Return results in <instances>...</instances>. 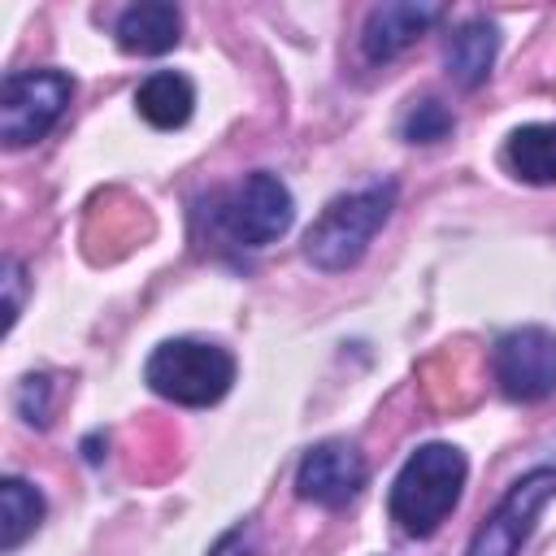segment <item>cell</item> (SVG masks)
<instances>
[{"label": "cell", "mask_w": 556, "mask_h": 556, "mask_svg": "<svg viewBox=\"0 0 556 556\" xmlns=\"http://www.w3.org/2000/svg\"><path fill=\"white\" fill-rule=\"evenodd\" d=\"M135 104H139V113H143L148 126L178 130V126H187V117L195 109V87L182 74H174V70H156V74H148L139 83Z\"/></svg>", "instance_id": "7c38bea8"}, {"label": "cell", "mask_w": 556, "mask_h": 556, "mask_svg": "<svg viewBox=\"0 0 556 556\" xmlns=\"http://www.w3.org/2000/svg\"><path fill=\"white\" fill-rule=\"evenodd\" d=\"M556 500V469L552 465H539L530 473H521L504 500L495 504V513L478 526V534L469 539V552L465 556H517L521 543L530 539L539 513Z\"/></svg>", "instance_id": "8992f818"}, {"label": "cell", "mask_w": 556, "mask_h": 556, "mask_svg": "<svg viewBox=\"0 0 556 556\" xmlns=\"http://www.w3.org/2000/svg\"><path fill=\"white\" fill-rule=\"evenodd\" d=\"M4 291H9L4 326H13V321H17V313H22V265H17V261H4Z\"/></svg>", "instance_id": "e0dca14e"}, {"label": "cell", "mask_w": 556, "mask_h": 556, "mask_svg": "<svg viewBox=\"0 0 556 556\" xmlns=\"http://www.w3.org/2000/svg\"><path fill=\"white\" fill-rule=\"evenodd\" d=\"M495 48H500V35H495L491 22H482V17L460 22V26L452 30V39H447V52H443L452 83H460V87L486 83L491 61H495Z\"/></svg>", "instance_id": "8fae6325"}, {"label": "cell", "mask_w": 556, "mask_h": 556, "mask_svg": "<svg viewBox=\"0 0 556 556\" xmlns=\"http://www.w3.org/2000/svg\"><path fill=\"white\" fill-rule=\"evenodd\" d=\"M443 17V4H413V0H391V4H378L369 17H365V30H361V48L374 65L400 56L417 35H426L434 22Z\"/></svg>", "instance_id": "9c48e42d"}, {"label": "cell", "mask_w": 556, "mask_h": 556, "mask_svg": "<svg viewBox=\"0 0 556 556\" xmlns=\"http://www.w3.org/2000/svg\"><path fill=\"white\" fill-rule=\"evenodd\" d=\"M74 96V78L61 70H17L0 87V139L26 148L43 139Z\"/></svg>", "instance_id": "5b68a950"}, {"label": "cell", "mask_w": 556, "mask_h": 556, "mask_svg": "<svg viewBox=\"0 0 556 556\" xmlns=\"http://www.w3.org/2000/svg\"><path fill=\"white\" fill-rule=\"evenodd\" d=\"M39 521H43V495L26 478H4L0 482V552H17Z\"/></svg>", "instance_id": "5bb4252c"}, {"label": "cell", "mask_w": 556, "mask_h": 556, "mask_svg": "<svg viewBox=\"0 0 556 556\" xmlns=\"http://www.w3.org/2000/svg\"><path fill=\"white\" fill-rule=\"evenodd\" d=\"M143 378L156 395L174 400V404H187V408H208L217 404L230 382H235V361L226 348L217 343H200V339H169L161 343L148 365H143Z\"/></svg>", "instance_id": "3957f363"}, {"label": "cell", "mask_w": 556, "mask_h": 556, "mask_svg": "<svg viewBox=\"0 0 556 556\" xmlns=\"http://www.w3.org/2000/svg\"><path fill=\"white\" fill-rule=\"evenodd\" d=\"M491 365L508 400H521V404L543 400L556 391V334L543 326H517L500 334Z\"/></svg>", "instance_id": "52a82bcc"}, {"label": "cell", "mask_w": 556, "mask_h": 556, "mask_svg": "<svg viewBox=\"0 0 556 556\" xmlns=\"http://www.w3.org/2000/svg\"><path fill=\"white\" fill-rule=\"evenodd\" d=\"M217 230L230 239V243H243V248H265L274 239L287 235L291 217H295V204H291V191L278 174L269 169H256L248 174L243 182H235L222 200H217Z\"/></svg>", "instance_id": "277c9868"}, {"label": "cell", "mask_w": 556, "mask_h": 556, "mask_svg": "<svg viewBox=\"0 0 556 556\" xmlns=\"http://www.w3.org/2000/svg\"><path fill=\"white\" fill-rule=\"evenodd\" d=\"M178 35H182V13L169 0H143L117 17V43L126 52H139V56L169 52L178 43Z\"/></svg>", "instance_id": "30bf717a"}, {"label": "cell", "mask_w": 556, "mask_h": 556, "mask_svg": "<svg viewBox=\"0 0 556 556\" xmlns=\"http://www.w3.org/2000/svg\"><path fill=\"white\" fill-rule=\"evenodd\" d=\"M365 478H369L365 456L343 439H326L304 452V460L295 469V491H300V500H313L321 508H343L361 495Z\"/></svg>", "instance_id": "ba28073f"}, {"label": "cell", "mask_w": 556, "mask_h": 556, "mask_svg": "<svg viewBox=\"0 0 556 556\" xmlns=\"http://www.w3.org/2000/svg\"><path fill=\"white\" fill-rule=\"evenodd\" d=\"M48 391H52V382H48L43 374L22 378V387H17V408H22V417H26L30 426H43V421H48Z\"/></svg>", "instance_id": "2e32d148"}, {"label": "cell", "mask_w": 556, "mask_h": 556, "mask_svg": "<svg viewBox=\"0 0 556 556\" xmlns=\"http://www.w3.org/2000/svg\"><path fill=\"white\" fill-rule=\"evenodd\" d=\"M391 208H395V182H387V178L365 182L348 195H334L308 226L304 256L321 274H339V269L356 265L365 256V248L374 243V235L387 226Z\"/></svg>", "instance_id": "7a4b0ae2"}, {"label": "cell", "mask_w": 556, "mask_h": 556, "mask_svg": "<svg viewBox=\"0 0 556 556\" xmlns=\"http://www.w3.org/2000/svg\"><path fill=\"white\" fill-rule=\"evenodd\" d=\"M504 165L534 187L556 182V122H534V126H517L504 143Z\"/></svg>", "instance_id": "4fadbf2b"}, {"label": "cell", "mask_w": 556, "mask_h": 556, "mask_svg": "<svg viewBox=\"0 0 556 556\" xmlns=\"http://www.w3.org/2000/svg\"><path fill=\"white\" fill-rule=\"evenodd\" d=\"M465 473H469V465H465V452L460 447H452V443H426V447H417L400 465V473L391 482V500H387L391 521L404 534H413V539L434 534L443 526V517L456 508L460 486H465Z\"/></svg>", "instance_id": "6da1fadb"}, {"label": "cell", "mask_w": 556, "mask_h": 556, "mask_svg": "<svg viewBox=\"0 0 556 556\" xmlns=\"http://www.w3.org/2000/svg\"><path fill=\"white\" fill-rule=\"evenodd\" d=\"M452 126H456V117H452L447 104L421 100V104H413L408 117H404V139H408V143H439V139L452 135Z\"/></svg>", "instance_id": "9a60e30c"}]
</instances>
